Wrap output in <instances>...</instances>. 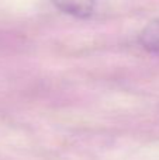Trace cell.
<instances>
[{"mask_svg":"<svg viewBox=\"0 0 159 160\" xmlns=\"http://www.w3.org/2000/svg\"><path fill=\"white\" fill-rule=\"evenodd\" d=\"M140 44L144 49L159 56V18L149 21L140 32Z\"/></svg>","mask_w":159,"mask_h":160,"instance_id":"2","label":"cell"},{"mask_svg":"<svg viewBox=\"0 0 159 160\" xmlns=\"http://www.w3.org/2000/svg\"><path fill=\"white\" fill-rule=\"evenodd\" d=\"M52 3L64 13L86 18L95 13L99 0H52Z\"/></svg>","mask_w":159,"mask_h":160,"instance_id":"1","label":"cell"}]
</instances>
